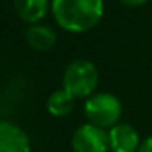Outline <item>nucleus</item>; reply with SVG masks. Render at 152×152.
<instances>
[{
	"label": "nucleus",
	"mask_w": 152,
	"mask_h": 152,
	"mask_svg": "<svg viewBox=\"0 0 152 152\" xmlns=\"http://www.w3.org/2000/svg\"><path fill=\"white\" fill-rule=\"evenodd\" d=\"M18 18L26 25L39 23L51 12V0H13Z\"/></svg>",
	"instance_id": "obj_8"
},
{
	"label": "nucleus",
	"mask_w": 152,
	"mask_h": 152,
	"mask_svg": "<svg viewBox=\"0 0 152 152\" xmlns=\"http://www.w3.org/2000/svg\"><path fill=\"white\" fill-rule=\"evenodd\" d=\"M75 108V98L62 87L54 90L46 100V110L54 118H66Z\"/></svg>",
	"instance_id": "obj_9"
},
{
	"label": "nucleus",
	"mask_w": 152,
	"mask_h": 152,
	"mask_svg": "<svg viewBox=\"0 0 152 152\" xmlns=\"http://www.w3.org/2000/svg\"><path fill=\"white\" fill-rule=\"evenodd\" d=\"M70 147L74 152H110L108 129L83 123L74 131Z\"/></svg>",
	"instance_id": "obj_4"
},
{
	"label": "nucleus",
	"mask_w": 152,
	"mask_h": 152,
	"mask_svg": "<svg viewBox=\"0 0 152 152\" xmlns=\"http://www.w3.org/2000/svg\"><path fill=\"white\" fill-rule=\"evenodd\" d=\"M100 83V72L88 59H74L66 66L62 74V88L75 100L88 98L96 92Z\"/></svg>",
	"instance_id": "obj_2"
},
{
	"label": "nucleus",
	"mask_w": 152,
	"mask_h": 152,
	"mask_svg": "<svg viewBox=\"0 0 152 152\" xmlns=\"http://www.w3.org/2000/svg\"><path fill=\"white\" fill-rule=\"evenodd\" d=\"M141 134L129 123H121L108 129L110 152H137L141 145Z\"/></svg>",
	"instance_id": "obj_5"
},
{
	"label": "nucleus",
	"mask_w": 152,
	"mask_h": 152,
	"mask_svg": "<svg viewBox=\"0 0 152 152\" xmlns=\"http://www.w3.org/2000/svg\"><path fill=\"white\" fill-rule=\"evenodd\" d=\"M25 41L36 53H48L57 44V33L53 26L39 21L28 25L25 30Z\"/></svg>",
	"instance_id": "obj_7"
},
{
	"label": "nucleus",
	"mask_w": 152,
	"mask_h": 152,
	"mask_svg": "<svg viewBox=\"0 0 152 152\" xmlns=\"http://www.w3.org/2000/svg\"><path fill=\"white\" fill-rule=\"evenodd\" d=\"M137 152H152V136H147L141 141Z\"/></svg>",
	"instance_id": "obj_10"
},
{
	"label": "nucleus",
	"mask_w": 152,
	"mask_h": 152,
	"mask_svg": "<svg viewBox=\"0 0 152 152\" xmlns=\"http://www.w3.org/2000/svg\"><path fill=\"white\" fill-rule=\"evenodd\" d=\"M123 5L126 7H132V8H137V7H142V5L147 4V0H119Z\"/></svg>",
	"instance_id": "obj_11"
},
{
	"label": "nucleus",
	"mask_w": 152,
	"mask_h": 152,
	"mask_svg": "<svg viewBox=\"0 0 152 152\" xmlns=\"http://www.w3.org/2000/svg\"><path fill=\"white\" fill-rule=\"evenodd\" d=\"M0 152H31L30 136L21 126L0 119Z\"/></svg>",
	"instance_id": "obj_6"
},
{
	"label": "nucleus",
	"mask_w": 152,
	"mask_h": 152,
	"mask_svg": "<svg viewBox=\"0 0 152 152\" xmlns=\"http://www.w3.org/2000/svg\"><path fill=\"white\" fill-rule=\"evenodd\" d=\"M51 15L61 30L82 34L93 30L105 15L103 0H51Z\"/></svg>",
	"instance_id": "obj_1"
},
{
	"label": "nucleus",
	"mask_w": 152,
	"mask_h": 152,
	"mask_svg": "<svg viewBox=\"0 0 152 152\" xmlns=\"http://www.w3.org/2000/svg\"><path fill=\"white\" fill-rule=\"evenodd\" d=\"M123 115L121 100L110 92H95L85 98L83 103V116L87 123L98 126L103 129H110L118 124Z\"/></svg>",
	"instance_id": "obj_3"
}]
</instances>
